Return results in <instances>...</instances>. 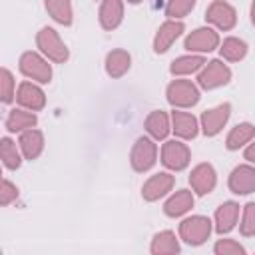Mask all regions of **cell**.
<instances>
[{"label": "cell", "mask_w": 255, "mask_h": 255, "mask_svg": "<svg viewBox=\"0 0 255 255\" xmlns=\"http://www.w3.org/2000/svg\"><path fill=\"white\" fill-rule=\"evenodd\" d=\"M36 46H38L40 54H44L50 62L64 64V62L70 58L68 46L64 44V40L60 38V34H58L52 26L40 28V32L36 34Z\"/></svg>", "instance_id": "6da1fadb"}, {"label": "cell", "mask_w": 255, "mask_h": 255, "mask_svg": "<svg viewBox=\"0 0 255 255\" xmlns=\"http://www.w3.org/2000/svg\"><path fill=\"white\" fill-rule=\"evenodd\" d=\"M18 68H20L22 76H26L32 82L50 84V80H52V66L48 64V58L44 54H38L32 50L24 52L18 60Z\"/></svg>", "instance_id": "7a4b0ae2"}, {"label": "cell", "mask_w": 255, "mask_h": 255, "mask_svg": "<svg viewBox=\"0 0 255 255\" xmlns=\"http://www.w3.org/2000/svg\"><path fill=\"white\" fill-rule=\"evenodd\" d=\"M165 98L173 108H193L199 102V88L191 80L175 78L165 88Z\"/></svg>", "instance_id": "3957f363"}, {"label": "cell", "mask_w": 255, "mask_h": 255, "mask_svg": "<svg viewBox=\"0 0 255 255\" xmlns=\"http://www.w3.org/2000/svg\"><path fill=\"white\" fill-rule=\"evenodd\" d=\"M157 161V145H155V139L153 137H147V135H141L133 141L131 145V151H129V163L133 167V171L137 173H143V171H149Z\"/></svg>", "instance_id": "277c9868"}, {"label": "cell", "mask_w": 255, "mask_h": 255, "mask_svg": "<svg viewBox=\"0 0 255 255\" xmlns=\"http://www.w3.org/2000/svg\"><path fill=\"white\" fill-rule=\"evenodd\" d=\"M211 229H213V223L209 217H203V215H191L187 219H183L179 223V237L191 245V247H197L201 243H205L211 235Z\"/></svg>", "instance_id": "5b68a950"}, {"label": "cell", "mask_w": 255, "mask_h": 255, "mask_svg": "<svg viewBox=\"0 0 255 255\" xmlns=\"http://www.w3.org/2000/svg\"><path fill=\"white\" fill-rule=\"evenodd\" d=\"M229 82H231V70L221 60L205 62V66L199 70V76H197V84L203 90H215V88H221Z\"/></svg>", "instance_id": "8992f818"}, {"label": "cell", "mask_w": 255, "mask_h": 255, "mask_svg": "<svg viewBox=\"0 0 255 255\" xmlns=\"http://www.w3.org/2000/svg\"><path fill=\"white\" fill-rule=\"evenodd\" d=\"M191 151L189 147L179 139H167L161 145V163L171 171H181L189 165Z\"/></svg>", "instance_id": "52a82bcc"}, {"label": "cell", "mask_w": 255, "mask_h": 255, "mask_svg": "<svg viewBox=\"0 0 255 255\" xmlns=\"http://www.w3.org/2000/svg\"><path fill=\"white\" fill-rule=\"evenodd\" d=\"M205 20L213 24L217 30H231L237 24V12L235 8L225 0H213L205 10Z\"/></svg>", "instance_id": "ba28073f"}, {"label": "cell", "mask_w": 255, "mask_h": 255, "mask_svg": "<svg viewBox=\"0 0 255 255\" xmlns=\"http://www.w3.org/2000/svg\"><path fill=\"white\" fill-rule=\"evenodd\" d=\"M185 50L193 52V54H205V52H213L217 46H219V34L209 28V26H201V28H195L191 30L187 36H185V42H183Z\"/></svg>", "instance_id": "9c48e42d"}, {"label": "cell", "mask_w": 255, "mask_h": 255, "mask_svg": "<svg viewBox=\"0 0 255 255\" xmlns=\"http://www.w3.org/2000/svg\"><path fill=\"white\" fill-rule=\"evenodd\" d=\"M229 116H231V104L223 102V104H219L215 108H209L201 114L199 128L207 137H213L225 128V124L229 122Z\"/></svg>", "instance_id": "30bf717a"}, {"label": "cell", "mask_w": 255, "mask_h": 255, "mask_svg": "<svg viewBox=\"0 0 255 255\" xmlns=\"http://www.w3.org/2000/svg\"><path fill=\"white\" fill-rule=\"evenodd\" d=\"M175 185V177L167 171H159V173H153L143 185H141V197L145 201H157L161 197H165Z\"/></svg>", "instance_id": "8fae6325"}, {"label": "cell", "mask_w": 255, "mask_h": 255, "mask_svg": "<svg viewBox=\"0 0 255 255\" xmlns=\"http://www.w3.org/2000/svg\"><path fill=\"white\" fill-rule=\"evenodd\" d=\"M189 185L197 195H207L217 185V173L211 163H197L189 173Z\"/></svg>", "instance_id": "7c38bea8"}, {"label": "cell", "mask_w": 255, "mask_h": 255, "mask_svg": "<svg viewBox=\"0 0 255 255\" xmlns=\"http://www.w3.org/2000/svg\"><path fill=\"white\" fill-rule=\"evenodd\" d=\"M227 185L231 189V193L235 195H247L255 191V167L249 163H241L237 167H233V171L229 173Z\"/></svg>", "instance_id": "4fadbf2b"}, {"label": "cell", "mask_w": 255, "mask_h": 255, "mask_svg": "<svg viewBox=\"0 0 255 255\" xmlns=\"http://www.w3.org/2000/svg\"><path fill=\"white\" fill-rule=\"evenodd\" d=\"M183 30H185V26H183V22H179V20H165L159 28H157V32H155V36H153V52L155 54H165L169 48H171V44L183 34Z\"/></svg>", "instance_id": "5bb4252c"}, {"label": "cell", "mask_w": 255, "mask_h": 255, "mask_svg": "<svg viewBox=\"0 0 255 255\" xmlns=\"http://www.w3.org/2000/svg\"><path fill=\"white\" fill-rule=\"evenodd\" d=\"M16 102L30 112H40L46 106V94L36 82H22L16 92Z\"/></svg>", "instance_id": "9a60e30c"}, {"label": "cell", "mask_w": 255, "mask_h": 255, "mask_svg": "<svg viewBox=\"0 0 255 255\" xmlns=\"http://www.w3.org/2000/svg\"><path fill=\"white\" fill-rule=\"evenodd\" d=\"M171 131L179 137V139H193L199 133V122L193 114L189 112H181V110H173L171 112Z\"/></svg>", "instance_id": "2e32d148"}, {"label": "cell", "mask_w": 255, "mask_h": 255, "mask_svg": "<svg viewBox=\"0 0 255 255\" xmlns=\"http://www.w3.org/2000/svg\"><path fill=\"white\" fill-rule=\"evenodd\" d=\"M98 20L104 30H116L124 20V0H102Z\"/></svg>", "instance_id": "e0dca14e"}, {"label": "cell", "mask_w": 255, "mask_h": 255, "mask_svg": "<svg viewBox=\"0 0 255 255\" xmlns=\"http://www.w3.org/2000/svg\"><path fill=\"white\" fill-rule=\"evenodd\" d=\"M44 143H46L44 141V133L40 129H36V128H30V129L22 131L20 137H18V145L22 149V155L28 161H34V159L40 157V153L44 151Z\"/></svg>", "instance_id": "ac0fdd59"}, {"label": "cell", "mask_w": 255, "mask_h": 255, "mask_svg": "<svg viewBox=\"0 0 255 255\" xmlns=\"http://www.w3.org/2000/svg\"><path fill=\"white\" fill-rule=\"evenodd\" d=\"M237 219H239V203L235 201H225L217 207L215 211V217H213V227L219 235H225L229 233L235 225H237Z\"/></svg>", "instance_id": "d6986e66"}, {"label": "cell", "mask_w": 255, "mask_h": 255, "mask_svg": "<svg viewBox=\"0 0 255 255\" xmlns=\"http://www.w3.org/2000/svg\"><path fill=\"white\" fill-rule=\"evenodd\" d=\"M143 128H145L149 137L165 139L169 135V131H171V118L163 110H153V112L147 114V118L143 122Z\"/></svg>", "instance_id": "ffe728a7"}, {"label": "cell", "mask_w": 255, "mask_h": 255, "mask_svg": "<svg viewBox=\"0 0 255 255\" xmlns=\"http://www.w3.org/2000/svg\"><path fill=\"white\" fill-rule=\"evenodd\" d=\"M36 124H38L36 114L30 112V110H24V108L10 110L8 116H6V122H4L6 129L10 133H22V131H26L30 128H36Z\"/></svg>", "instance_id": "44dd1931"}, {"label": "cell", "mask_w": 255, "mask_h": 255, "mask_svg": "<svg viewBox=\"0 0 255 255\" xmlns=\"http://www.w3.org/2000/svg\"><path fill=\"white\" fill-rule=\"evenodd\" d=\"M131 68V56L128 50H122V48H116L112 52L106 54V74L110 78H122L129 72Z\"/></svg>", "instance_id": "7402d4cb"}, {"label": "cell", "mask_w": 255, "mask_h": 255, "mask_svg": "<svg viewBox=\"0 0 255 255\" xmlns=\"http://www.w3.org/2000/svg\"><path fill=\"white\" fill-rule=\"evenodd\" d=\"M193 207V193L189 189H179L169 195V199L163 203V213L167 217H181Z\"/></svg>", "instance_id": "603a6c76"}, {"label": "cell", "mask_w": 255, "mask_h": 255, "mask_svg": "<svg viewBox=\"0 0 255 255\" xmlns=\"http://www.w3.org/2000/svg\"><path fill=\"white\" fill-rule=\"evenodd\" d=\"M203 66H205V60L201 54H185V56H179L171 62L169 74L175 78H181V76H189V74L199 72Z\"/></svg>", "instance_id": "cb8c5ba5"}, {"label": "cell", "mask_w": 255, "mask_h": 255, "mask_svg": "<svg viewBox=\"0 0 255 255\" xmlns=\"http://www.w3.org/2000/svg\"><path fill=\"white\" fill-rule=\"evenodd\" d=\"M253 137H255V126L249 124V122H241V124H237L235 128H231V131L227 133V137H225V147H227L229 151H235V149L247 145Z\"/></svg>", "instance_id": "d4e9b609"}, {"label": "cell", "mask_w": 255, "mask_h": 255, "mask_svg": "<svg viewBox=\"0 0 255 255\" xmlns=\"http://www.w3.org/2000/svg\"><path fill=\"white\" fill-rule=\"evenodd\" d=\"M149 251L153 255H177L179 253V241H177L173 231L165 229V231H159L153 235Z\"/></svg>", "instance_id": "484cf974"}, {"label": "cell", "mask_w": 255, "mask_h": 255, "mask_svg": "<svg viewBox=\"0 0 255 255\" xmlns=\"http://www.w3.org/2000/svg\"><path fill=\"white\" fill-rule=\"evenodd\" d=\"M44 8L52 16V20H56L58 24L72 26V22H74L72 0H44Z\"/></svg>", "instance_id": "4316f807"}, {"label": "cell", "mask_w": 255, "mask_h": 255, "mask_svg": "<svg viewBox=\"0 0 255 255\" xmlns=\"http://www.w3.org/2000/svg\"><path fill=\"white\" fill-rule=\"evenodd\" d=\"M247 50H249L247 44L241 38H235V36H229L219 44V54L227 62H241L247 56Z\"/></svg>", "instance_id": "83f0119b"}, {"label": "cell", "mask_w": 255, "mask_h": 255, "mask_svg": "<svg viewBox=\"0 0 255 255\" xmlns=\"http://www.w3.org/2000/svg\"><path fill=\"white\" fill-rule=\"evenodd\" d=\"M0 157L6 169H18L22 165V149L20 145H16V141H12L10 137H2L0 139Z\"/></svg>", "instance_id": "f1b7e54d"}, {"label": "cell", "mask_w": 255, "mask_h": 255, "mask_svg": "<svg viewBox=\"0 0 255 255\" xmlns=\"http://www.w3.org/2000/svg\"><path fill=\"white\" fill-rule=\"evenodd\" d=\"M16 80L8 68L0 70V100L2 104H10L16 100Z\"/></svg>", "instance_id": "f546056e"}, {"label": "cell", "mask_w": 255, "mask_h": 255, "mask_svg": "<svg viewBox=\"0 0 255 255\" xmlns=\"http://www.w3.org/2000/svg\"><path fill=\"white\" fill-rule=\"evenodd\" d=\"M195 2L197 0H167V4H165V16H169L171 20L185 18L195 8Z\"/></svg>", "instance_id": "4dcf8cb0"}, {"label": "cell", "mask_w": 255, "mask_h": 255, "mask_svg": "<svg viewBox=\"0 0 255 255\" xmlns=\"http://www.w3.org/2000/svg\"><path fill=\"white\" fill-rule=\"evenodd\" d=\"M239 233L243 237H253L255 235V201H249L243 207V217L239 223Z\"/></svg>", "instance_id": "1f68e13d"}, {"label": "cell", "mask_w": 255, "mask_h": 255, "mask_svg": "<svg viewBox=\"0 0 255 255\" xmlns=\"http://www.w3.org/2000/svg\"><path fill=\"white\" fill-rule=\"evenodd\" d=\"M215 255H245V247L239 245L235 239H219L213 245Z\"/></svg>", "instance_id": "d6a6232c"}, {"label": "cell", "mask_w": 255, "mask_h": 255, "mask_svg": "<svg viewBox=\"0 0 255 255\" xmlns=\"http://www.w3.org/2000/svg\"><path fill=\"white\" fill-rule=\"evenodd\" d=\"M16 199H18L16 183H12L10 179H2V187H0V203H2V207H8Z\"/></svg>", "instance_id": "836d02e7"}, {"label": "cell", "mask_w": 255, "mask_h": 255, "mask_svg": "<svg viewBox=\"0 0 255 255\" xmlns=\"http://www.w3.org/2000/svg\"><path fill=\"white\" fill-rule=\"evenodd\" d=\"M243 157H245L249 163H253V165H255V143H249V145L245 147V151H243Z\"/></svg>", "instance_id": "e575fe53"}, {"label": "cell", "mask_w": 255, "mask_h": 255, "mask_svg": "<svg viewBox=\"0 0 255 255\" xmlns=\"http://www.w3.org/2000/svg\"><path fill=\"white\" fill-rule=\"evenodd\" d=\"M249 16H251V24L255 26V0L251 2V10H249Z\"/></svg>", "instance_id": "d590c367"}, {"label": "cell", "mask_w": 255, "mask_h": 255, "mask_svg": "<svg viewBox=\"0 0 255 255\" xmlns=\"http://www.w3.org/2000/svg\"><path fill=\"white\" fill-rule=\"evenodd\" d=\"M129 4H139V2H143V0H128Z\"/></svg>", "instance_id": "8d00e7d4"}]
</instances>
